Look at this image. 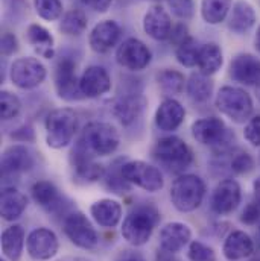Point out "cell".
<instances>
[{
  "instance_id": "obj_1",
  "label": "cell",
  "mask_w": 260,
  "mask_h": 261,
  "mask_svg": "<svg viewBox=\"0 0 260 261\" xmlns=\"http://www.w3.org/2000/svg\"><path fill=\"white\" fill-rule=\"evenodd\" d=\"M152 156L171 173L184 172L194 161V153L187 143L175 135L160 138L152 149Z\"/></svg>"
},
{
  "instance_id": "obj_2",
  "label": "cell",
  "mask_w": 260,
  "mask_h": 261,
  "mask_svg": "<svg viewBox=\"0 0 260 261\" xmlns=\"http://www.w3.org/2000/svg\"><path fill=\"white\" fill-rule=\"evenodd\" d=\"M158 220L160 214L154 206L140 205L125 217L122 223V237L132 246H143L149 242Z\"/></svg>"
},
{
  "instance_id": "obj_3",
  "label": "cell",
  "mask_w": 260,
  "mask_h": 261,
  "mask_svg": "<svg viewBox=\"0 0 260 261\" xmlns=\"http://www.w3.org/2000/svg\"><path fill=\"white\" fill-rule=\"evenodd\" d=\"M218 110L236 123H244L250 120L254 105L251 96L238 87L225 85L218 91L216 96Z\"/></svg>"
},
{
  "instance_id": "obj_4",
  "label": "cell",
  "mask_w": 260,
  "mask_h": 261,
  "mask_svg": "<svg viewBox=\"0 0 260 261\" xmlns=\"http://www.w3.org/2000/svg\"><path fill=\"white\" fill-rule=\"evenodd\" d=\"M46 141L52 149H63L75 137L78 129L76 113L70 108L54 110L44 122Z\"/></svg>"
},
{
  "instance_id": "obj_5",
  "label": "cell",
  "mask_w": 260,
  "mask_h": 261,
  "mask_svg": "<svg viewBox=\"0 0 260 261\" xmlns=\"http://www.w3.org/2000/svg\"><path fill=\"white\" fill-rule=\"evenodd\" d=\"M205 184L196 175H180L171 187V200L180 213H192L202 203Z\"/></svg>"
},
{
  "instance_id": "obj_6",
  "label": "cell",
  "mask_w": 260,
  "mask_h": 261,
  "mask_svg": "<svg viewBox=\"0 0 260 261\" xmlns=\"http://www.w3.org/2000/svg\"><path fill=\"white\" fill-rule=\"evenodd\" d=\"M121 137L117 129L105 122H91L82 130L79 143L91 153L99 156L111 155L119 146Z\"/></svg>"
},
{
  "instance_id": "obj_7",
  "label": "cell",
  "mask_w": 260,
  "mask_h": 261,
  "mask_svg": "<svg viewBox=\"0 0 260 261\" xmlns=\"http://www.w3.org/2000/svg\"><path fill=\"white\" fill-rule=\"evenodd\" d=\"M192 135L198 143L211 146L221 153L230 150L231 143L234 141V134L225 126L224 120L218 117L196 120L192 125Z\"/></svg>"
},
{
  "instance_id": "obj_8",
  "label": "cell",
  "mask_w": 260,
  "mask_h": 261,
  "mask_svg": "<svg viewBox=\"0 0 260 261\" xmlns=\"http://www.w3.org/2000/svg\"><path fill=\"white\" fill-rule=\"evenodd\" d=\"M63 229L67 239L81 249L93 251L99 245V236L94 226L81 211H73L65 216Z\"/></svg>"
},
{
  "instance_id": "obj_9",
  "label": "cell",
  "mask_w": 260,
  "mask_h": 261,
  "mask_svg": "<svg viewBox=\"0 0 260 261\" xmlns=\"http://www.w3.org/2000/svg\"><path fill=\"white\" fill-rule=\"evenodd\" d=\"M122 175L130 184H134L138 189L149 193L160 192L164 186L161 172L155 166L140 160L137 161L134 160L122 164Z\"/></svg>"
},
{
  "instance_id": "obj_10",
  "label": "cell",
  "mask_w": 260,
  "mask_h": 261,
  "mask_svg": "<svg viewBox=\"0 0 260 261\" xmlns=\"http://www.w3.org/2000/svg\"><path fill=\"white\" fill-rule=\"evenodd\" d=\"M9 77L15 87L32 90L46 79V67L37 58H18L11 65Z\"/></svg>"
},
{
  "instance_id": "obj_11",
  "label": "cell",
  "mask_w": 260,
  "mask_h": 261,
  "mask_svg": "<svg viewBox=\"0 0 260 261\" xmlns=\"http://www.w3.org/2000/svg\"><path fill=\"white\" fill-rule=\"evenodd\" d=\"M60 242L57 234L48 228H37L29 232L26 239V249L31 258L37 261H48L58 252Z\"/></svg>"
},
{
  "instance_id": "obj_12",
  "label": "cell",
  "mask_w": 260,
  "mask_h": 261,
  "mask_svg": "<svg viewBox=\"0 0 260 261\" xmlns=\"http://www.w3.org/2000/svg\"><path fill=\"white\" fill-rule=\"evenodd\" d=\"M55 88L58 96L64 100H79L84 97L76 77V63L68 57L61 58L57 64Z\"/></svg>"
},
{
  "instance_id": "obj_13",
  "label": "cell",
  "mask_w": 260,
  "mask_h": 261,
  "mask_svg": "<svg viewBox=\"0 0 260 261\" xmlns=\"http://www.w3.org/2000/svg\"><path fill=\"white\" fill-rule=\"evenodd\" d=\"M241 199H242V190H241L239 182L227 178V179H222L215 187L210 205L216 214L225 216V214L233 213L239 206Z\"/></svg>"
},
{
  "instance_id": "obj_14",
  "label": "cell",
  "mask_w": 260,
  "mask_h": 261,
  "mask_svg": "<svg viewBox=\"0 0 260 261\" xmlns=\"http://www.w3.org/2000/svg\"><path fill=\"white\" fill-rule=\"evenodd\" d=\"M151 58L152 55L148 46L137 38L125 40L116 52V61L132 71H140L146 68L151 63Z\"/></svg>"
},
{
  "instance_id": "obj_15",
  "label": "cell",
  "mask_w": 260,
  "mask_h": 261,
  "mask_svg": "<svg viewBox=\"0 0 260 261\" xmlns=\"http://www.w3.org/2000/svg\"><path fill=\"white\" fill-rule=\"evenodd\" d=\"M91 152H88L81 143L72 152V166L75 170V176L82 182H96L105 176L104 166L98 164L91 158Z\"/></svg>"
},
{
  "instance_id": "obj_16",
  "label": "cell",
  "mask_w": 260,
  "mask_h": 261,
  "mask_svg": "<svg viewBox=\"0 0 260 261\" xmlns=\"http://www.w3.org/2000/svg\"><path fill=\"white\" fill-rule=\"evenodd\" d=\"M34 166V156L31 150L21 144L8 147L2 155V175L3 178L18 176L31 170Z\"/></svg>"
},
{
  "instance_id": "obj_17",
  "label": "cell",
  "mask_w": 260,
  "mask_h": 261,
  "mask_svg": "<svg viewBox=\"0 0 260 261\" xmlns=\"http://www.w3.org/2000/svg\"><path fill=\"white\" fill-rule=\"evenodd\" d=\"M230 77L244 85L260 84V60L251 54H239L230 63Z\"/></svg>"
},
{
  "instance_id": "obj_18",
  "label": "cell",
  "mask_w": 260,
  "mask_h": 261,
  "mask_svg": "<svg viewBox=\"0 0 260 261\" xmlns=\"http://www.w3.org/2000/svg\"><path fill=\"white\" fill-rule=\"evenodd\" d=\"M121 34H122V29L116 21L113 20L99 21L90 32V37H88L90 47L96 54H107L117 44Z\"/></svg>"
},
{
  "instance_id": "obj_19",
  "label": "cell",
  "mask_w": 260,
  "mask_h": 261,
  "mask_svg": "<svg viewBox=\"0 0 260 261\" xmlns=\"http://www.w3.org/2000/svg\"><path fill=\"white\" fill-rule=\"evenodd\" d=\"M79 87L84 97H99L110 91L111 77L104 67L91 65L84 70L79 79Z\"/></svg>"
},
{
  "instance_id": "obj_20",
  "label": "cell",
  "mask_w": 260,
  "mask_h": 261,
  "mask_svg": "<svg viewBox=\"0 0 260 261\" xmlns=\"http://www.w3.org/2000/svg\"><path fill=\"white\" fill-rule=\"evenodd\" d=\"M172 28L174 26H172L171 17L163 6L154 5L146 11L143 17V29L151 38L158 40V41L168 40L171 37Z\"/></svg>"
},
{
  "instance_id": "obj_21",
  "label": "cell",
  "mask_w": 260,
  "mask_h": 261,
  "mask_svg": "<svg viewBox=\"0 0 260 261\" xmlns=\"http://www.w3.org/2000/svg\"><path fill=\"white\" fill-rule=\"evenodd\" d=\"M191 228L181 222H171L160 231V246L171 254L180 252L187 243H191Z\"/></svg>"
},
{
  "instance_id": "obj_22",
  "label": "cell",
  "mask_w": 260,
  "mask_h": 261,
  "mask_svg": "<svg viewBox=\"0 0 260 261\" xmlns=\"http://www.w3.org/2000/svg\"><path fill=\"white\" fill-rule=\"evenodd\" d=\"M224 257L230 261H241L250 258L254 254V242L245 231H233L224 242Z\"/></svg>"
},
{
  "instance_id": "obj_23",
  "label": "cell",
  "mask_w": 260,
  "mask_h": 261,
  "mask_svg": "<svg viewBox=\"0 0 260 261\" xmlns=\"http://www.w3.org/2000/svg\"><path fill=\"white\" fill-rule=\"evenodd\" d=\"M184 117H186L184 107L178 100L169 97L164 99L157 108L155 125L161 130H175L183 123Z\"/></svg>"
},
{
  "instance_id": "obj_24",
  "label": "cell",
  "mask_w": 260,
  "mask_h": 261,
  "mask_svg": "<svg viewBox=\"0 0 260 261\" xmlns=\"http://www.w3.org/2000/svg\"><path fill=\"white\" fill-rule=\"evenodd\" d=\"M90 214L98 225L104 228H114L122 219V206L117 200L101 199L90 206Z\"/></svg>"
},
{
  "instance_id": "obj_25",
  "label": "cell",
  "mask_w": 260,
  "mask_h": 261,
  "mask_svg": "<svg viewBox=\"0 0 260 261\" xmlns=\"http://www.w3.org/2000/svg\"><path fill=\"white\" fill-rule=\"evenodd\" d=\"M145 105H146V100L138 94L124 96L117 99L116 103L113 105V114L122 125L128 126L138 119Z\"/></svg>"
},
{
  "instance_id": "obj_26",
  "label": "cell",
  "mask_w": 260,
  "mask_h": 261,
  "mask_svg": "<svg viewBox=\"0 0 260 261\" xmlns=\"http://www.w3.org/2000/svg\"><path fill=\"white\" fill-rule=\"evenodd\" d=\"M26 206H28V197L21 192L12 187L3 189L0 196V213L3 220L6 222L17 220L25 213Z\"/></svg>"
},
{
  "instance_id": "obj_27",
  "label": "cell",
  "mask_w": 260,
  "mask_h": 261,
  "mask_svg": "<svg viewBox=\"0 0 260 261\" xmlns=\"http://www.w3.org/2000/svg\"><path fill=\"white\" fill-rule=\"evenodd\" d=\"M254 23H256L254 8L245 0H238L233 5L228 18V29L234 34H245L254 26Z\"/></svg>"
},
{
  "instance_id": "obj_28",
  "label": "cell",
  "mask_w": 260,
  "mask_h": 261,
  "mask_svg": "<svg viewBox=\"0 0 260 261\" xmlns=\"http://www.w3.org/2000/svg\"><path fill=\"white\" fill-rule=\"evenodd\" d=\"M25 246V229L21 225H11L2 232V252L8 261H20Z\"/></svg>"
},
{
  "instance_id": "obj_29",
  "label": "cell",
  "mask_w": 260,
  "mask_h": 261,
  "mask_svg": "<svg viewBox=\"0 0 260 261\" xmlns=\"http://www.w3.org/2000/svg\"><path fill=\"white\" fill-rule=\"evenodd\" d=\"M31 195H32V199L35 200L37 205L43 206L49 213L51 211L54 213L58 208H61L60 192L55 187V184L51 181H37L31 189Z\"/></svg>"
},
{
  "instance_id": "obj_30",
  "label": "cell",
  "mask_w": 260,
  "mask_h": 261,
  "mask_svg": "<svg viewBox=\"0 0 260 261\" xmlns=\"http://www.w3.org/2000/svg\"><path fill=\"white\" fill-rule=\"evenodd\" d=\"M26 40L31 46H34L38 55H41L46 60L54 58V37L46 28H43L41 24H31L26 29Z\"/></svg>"
},
{
  "instance_id": "obj_31",
  "label": "cell",
  "mask_w": 260,
  "mask_h": 261,
  "mask_svg": "<svg viewBox=\"0 0 260 261\" xmlns=\"http://www.w3.org/2000/svg\"><path fill=\"white\" fill-rule=\"evenodd\" d=\"M224 64V55L221 47L216 43H208L199 47L198 54V67L201 73L211 76Z\"/></svg>"
},
{
  "instance_id": "obj_32",
  "label": "cell",
  "mask_w": 260,
  "mask_h": 261,
  "mask_svg": "<svg viewBox=\"0 0 260 261\" xmlns=\"http://www.w3.org/2000/svg\"><path fill=\"white\" fill-rule=\"evenodd\" d=\"M186 91L192 100H195L198 103H204L213 94V81L210 79V76L201 71L194 73L186 84Z\"/></svg>"
},
{
  "instance_id": "obj_33",
  "label": "cell",
  "mask_w": 260,
  "mask_h": 261,
  "mask_svg": "<svg viewBox=\"0 0 260 261\" xmlns=\"http://www.w3.org/2000/svg\"><path fill=\"white\" fill-rule=\"evenodd\" d=\"M233 0H202L201 14L205 23L219 24L224 21L231 9Z\"/></svg>"
},
{
  "instance_id": "obj_34",
  "label": "cell",
  "mask_w": 260,
  "mask_h": 261,
  "mask_svg": "<svg viewBox=\"0 0 260 261\" xmlns=\"http://www.w3.org/2000/svg\"><path fill=\"white\" fill-rule=\"evenodd\" d=\"M160 90L164 96H177L184 90V76L177 70H163L157 74Z\"/></svg>"
},
{
  "instance_id": "obj_35",
  "label": "cell",
  "mask_w": 260,
  "mask_h": 261,
  "mask_svg": "<svg viewBox=\"0 0 260 261\" xmlns=\"http://www.w3.org/2000/svg\"><path fill=\"white\" fill-rule=\"evenodd\" d=\"M87 28V15L81 9H72L65 12L61 23L60 31L65 35H81Z\"/></svg>"
},
{
  "instance_id": "obj_36",
  "label": "cell",
  "mask_w": 260,
  "mask_h": 261,
  "mask_svg": "<svg viewBox=\"0 0 260 261\" xmlns=\"http://www.w3.org/2000/svg\"><path fill=\"white\" fill-rule=\"evenodd\" d=\"M198 54H199V47H198L195 40L191 37L184 43L177 46L175 57H177L178 63L181 65H184V67H195V65H198Z\"/></svg>"
},
{
  "instance_id": "obj_37",
  "label": "cell",
  "mask_w": 260,
  "mask_h": 261,
  "mask_svg": "<svg viewBox=\"0 0 260 261\" xmlns=\"http://www.w3.org/2000/svg\"><path fill=\"white\" fill-rule=\"evenodd\" d=\"M37 14L48 21H55L63 15L61 0H34Z\"/></svg>"
},
{
  "instance_id": "obj_38",
  "label": "cell",
  "mask_w": 260,
  "mask_h": 261,
  "mask_svg": "<svg viewBox=\"0 0 260 261\" xmlns=\"http://www.w3.org/2000/svg\"><path fill=\"white\" fill-rule=\"evenodd\" d=\"M0 103H2V119L3 120H11V119L17 117L21 110L20 99L9 91H2Z\"/></svg>"
},
{
  "instance_id": "obj_39",
  "label": "cell",
  "mask_w": 260,
  "mask_h": 261,
  "mask_svg": "<svg viewBox=\"0 0 260 261\" xmlns=\"http://www.w3.org/2000/svg\"><path fill=\"white\" fill-rule=\"evenodd\" d=\"M105 187L114 193H127L130 192V182L124 178L122 175V166L121 169L116 172V170H111L108 173H105Z\"/></svg>"
},
{
  "instance_id": "obj_40",
  "label": "cell",
  "mask_w": 260,
  "mask_h": 261,
  "mask_svg": "<svg viewBox=\"0 0 260 261\" xmlns=\"http://www.w3.org/2000/svg\"><path fill=\"white\" fill-rule=\"evenodd\" d=\"M189 260L191 261H216V252L208 245H204L202 242H192L189 246Z\"/></svg>"
},
{
  "instance_id": "obj_41",
  "label": "cell",
  "mask_w": 260,
  "mask_h": 261,
  "mask_svg": "<svg viewBox=\"0 0 260 261\" xmlns=\"http://www.w3.org/2000/svg\"><path fill=\"white\" fill-rule=\"evenodd\" d=\"M230 169L236 175H247L254 169V160L250 153L239 152L238 155L233 156V160L230 163Z\"/></svg>"
},
{
  "instance_id": "obj_42",
  "label": "cell",
  "mask_w": 260,
  "mask_h": 261,
  "mask_svg": "<svg viewBox=\"0 0 260 261\" xmlns=\"http://www.w3.org/2000/svg\"><path fill=\"white\" fill-rule=\"evenodd\" d=\"M169 6L175 17L181 20H189L195 14V2L194 0H169Z\"/></svg>"
},
{
  "instance_id": "obj_43",
  "label": "cell",
  "mask_w": 260,
  "mask_h": 261,
  "mask_svg": "<svg viewBox=\"0 0 260 261\" xmlns=\"http://www.w3.org/2000/svg\"><path fill=\"white\" fill-rule=\"evenodd\" d=\"M241 222L245 225H254L260 219V203L254 199L250 200L241 213Z\"/></svg>"
},
{
  "instance_id": "obj_44",
  "label": "cell",
  "mask_w": 260,
  "mask_h": 261,
  "mask_svg": "<svg viewBox=\"0 0 260 261\" xmlns=\"http://www.w3.org/2000/svg\"><path fill=\"white\" fill-rule=\"evenodd\" d=\"M244 135H245V140L259 147L260 146V116H256L253 119L248 120L247 126H245V130H244Z\"/></svg>"
},
{
  "instance_id": "obj_45",
  "label": "cell",
  "mask_w": 260,
  "mask_h": 261,
  "mask_svg": "<svg viewBox=\"0 0 260 261\" xmlns=\"http://www.w3.org/2000/svg\"><path fill=\"white\" fill-rule=\"evenodd\" d=\"M0 50L3 57H11L12 54H15L18 50V41L15 38L14 34L11 32H5L2 35V43H0Z\"/></svg>"
},
{
  "instance_id": "obj_46",
  "label": "cell",
  "mask_w": 260,
  "mask_h": 261,
  "mask_svg": "<svg viewBox=\"0 0 260 261\" xmlns=\"http://www.w3.org/2000/svg\"><path fill=\"white\" fill-rule=\"evenodd\" d=\"M187 38H191V35H189V29H187V26H186L184 23H178L177 26L172 28L171 37H169V40H171L172 44L180 46V44L184 43Z\"/></svg>"
},
{
  "instance_id": "obj_47",
  "label": "cell",
  "mask_w": 260,
  "mask_h": 261,
  "mask_svg": "<svg viewBox=\"0 0 260 261\" xmlns=\"http://www.w3.org/2000/svg\"><path fill=\"white\" fill-rule=\"evenodd\" d=\"M11 138H14V140H17V141L25 143V141H34L35 135H34V129H32L31 126L25 125V126L18 128L17 130H14V132L11 134Z\"/></svg>"
},
{
  "instance_id": "obj_48",
  "label": "cell",
  "mask_w": 260,
  "mask_h": 261,
  "mask_svg": "<svg viewBox=\"0 0 260 261\" xmlns=\"http://www.w3.org/2000/svg\"><path fill=\"white\" fill-rule=\"evenodd\" d=\"M81 2L84 5L90 6L91 9L98 11V12H105L110 8V5H111L113 0H81Z\"/></svg>"
},
{
  "instance_id": "obj_49",
  "label": "cell",
  "mask_w": 260,
  "mask_h": 261,
  "mask_svg": "<svg viewBox=\"0 0 260 261\" xmlns=\"http://www.w3.org/2000/svg\"><path fill=\"white\" fill-rule=\"evenodd\" d=\"M116 261H146L145 257L140 252H134V251H124Z\"/></svg>"
},
{
  "instance_id": "obj_50",
  "label": "cell",
  "mask_w": 260,
  "mask_h": 261,
  "mask_svg": "<svg viewBox=\"0 0 260 261\" xmlns=\"http://www.w3.org/2000/svg\"><path fill=\"white\" fill-rule=\"evenodd\" d=\"M253 192H254V197H256V200L260 203V176L254 181V184H253Z\"/></svg>"
},
{
  "instance_id": "obj_51",
  "label": "cell",
  "mask_w": 260,
  "mask_h": 261,
  "mask_svg": "<svg viewBox=\"0 0 260 261\" xmlns=\"http://www.w3.org/2000/svg\"><path fill=\"white\" fill-rule=\"evenodd\" d=\"M60 261H90L87 260V258H84V257H65L63 260Z\"/></svg>"
},
{
  "instance_id": "obj_52",
  "label": "cell",
  "mask_w": 260,
  "mask_h": 261,
  "mask_svg": "<svg viewBox=\"0 0 260 261\" xmlns=\"http://www.w3.org/2000/svg\"><path fill=\"white\" fill-rule=\"evenodd\" d=\"M254 46H256V49L260 52V26L259 29H257V34H256V38H254Z\"/></svg>"
},
{
  "instance_id": "obj_53",
  "label": "cell",
  "mask_w": 260,
  "mask_h": 261,
  "mask_svg": "<svg viewBox=\"0 0 260 261\" xmlns=\"http://www.w3.org/2000/svg\"><path fill=\"white\" fill-rule=\"evenodd\" d=\"M257 99H259V102H260V84L257 85Z\"/></svg>"
},
{
  "instance_id": "obj_54",
  "label": "cell",
  "mask_w": 260,
  "mask_h": 261,
  "mask_svg": "<svg viewBox=\"0 0 260 261\" xmlns=\"http://www.w3.org/2000/svg\"><path fill=\"white\" fill-rule=\"evenodd\" d=\"M259 234H260V228H259Z\"/></svg>"
},
{
  "instance_id": "obj_55",
  "label": "cell",
  "mask_w": 260,
  "mask_h": 261,
  "mask_svg": "<svg viewBox=\"0 0 260 261\" xmlns=\"http://www.w3.org/2000/svg\"><path fill=\"white\" fill-rule=\"evenodd\" d=\"M259 161H260V158H259Z\"/></svg>"
}]
</instances>
